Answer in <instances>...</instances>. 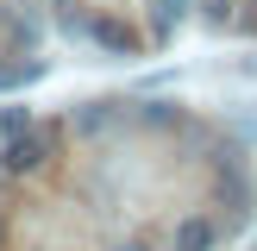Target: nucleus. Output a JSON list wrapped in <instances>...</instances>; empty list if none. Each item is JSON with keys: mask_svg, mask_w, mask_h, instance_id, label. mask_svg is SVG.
Returning a JSON list of instances; mask_svg holds the SVG:
<instances>
[{"mask_svg": "<svg viewBox=\"0 0 257 251\" xmlns=\"http://www.w3.org/2000/svg\"><path fill=\"white\" fill-rule=\"evenodd\" d=\"M207 13H213V19H220V25H226V19H232V0H213Z\"/></svg>", "mask_w": 257, "mask_h": 251, "instance_id": "5", "label": "nucleus"}, {"mask_svg": "<svg viewBox=\"0 0 257 251\" xmlns=\"http://www.w3.org/2000/svg\"><path fill=\"white\" fill-rule=\"evenodd\" d=\"M188 0H151V38H170L176 25H182Z\"/></svg>", "mask_w": 257, "mask_h": 251, "instance_id": "3", "label": "nucleus"}, {"mask_svg": "<svg viewBox=\"0 0 257 251\" xmlns=\"http://www.w3.org/2000/svg\"><path fill=\"white\" fill-rule=\"evenodd\" d=\"M88 32H94V38H100L107 50H119V57H132V50H138V32H132L125 19H113V13H100V19L88 25Z\"/></svg>", "mask_w": 257, "mask_h": 251, "instance_id": "2", "label": "nucleus"}, {"mask_svg": "<svg viewBox=\"0 0 257 251\" xmlns=\"http://www.w3.org/2000/svg\"><path fill=\"white\" fill-rule=\"evenodd\" d=\"M50 145H57L50 126H19V132H7V157H0V163H7L13 176H32V170H44Z\"/></svg>", "mask_w": 257, "mask_h": 251, "instance_id": "1", "label": "nucleus"}, {"mask_svg": "<svg viewBox=\"0 0 257 251\" xmlns=\"http://www.w3.org/2000/svg\"><path fill=\"white\" fill-rule=\"evenodd\" d=\"M0 245H7V213H0Z\"/></svg>", "mask_w": 257, "mask_h": 251, "instance_id": "7", "label": "nucleus"}, {"mask_svg": "<svg viewBox=\"0 0 257 251\" xmlns=\"http://www.w3.org/2000/svg\"><path fill=\"white\" fill-rule=\"evenodd\" d=\"M119 251H151V245H138V238H132V245H119Z\"/></svg>", "mask_w": 257, "mask_h": 251, "instance_id": "6", "label": "nucleus"}, {"mask_svg": "<svg viewBox=\"0 0 257 251\" xmlns=\"http://www.w3.org/2000/svg\"><path fill=\"white\" fill-rule=\"evenodd\" d=\"M170 251H213V226H207V220H182Z\"/></svg>", "mask_w": 257, "mask_h": 251, "instance_id": "4", "label": "nucleus"}]
</instances>
